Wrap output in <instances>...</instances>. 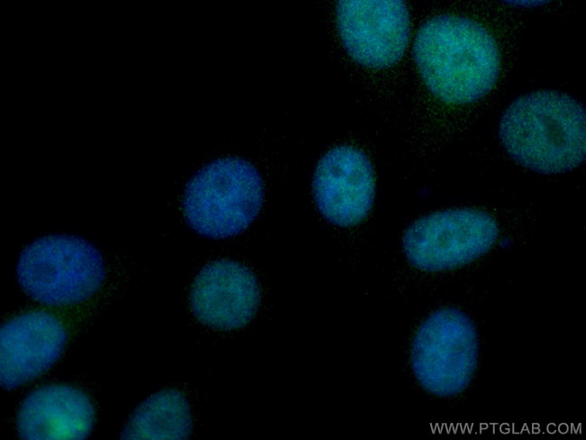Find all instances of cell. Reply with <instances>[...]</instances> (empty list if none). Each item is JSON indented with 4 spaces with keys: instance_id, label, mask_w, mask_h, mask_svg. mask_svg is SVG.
<instances>
[{
    "instance_id": "1",
    "label": "cell",
    "mask_w": 586,
    "mask_h": 440,
    "mask_svg": "<svg viewBox=\"0 0 586 440\" xmlns=\"http://www.w3.org/2000/svg\"><path fill=\"white\" fill-rule=\"evenodd\" d=\"M413 57L428 90L450 105L485 96L500 73V54L492 34L478 22L455 14L426 20L417 32Z\"/></svg>"
},
{
    "instance_id": "2",
    "label": "cell",
    "mask_w": 586,
    "mask_h": 440,
    "mask_svg": "<svg viewBox=\"0 0 586 440\" xmlns=\"http://www.w3.org/2000/svg\"><path fill=\"white\" fill-rule=\"evenodd\" d=\"M584 107L558 91L519 96L499 125L501 143L520 165L541 173H561L582 163L586 154Z\"/></svg>"
},
{
    "instance_id": "3",
    "label": "cell",
    "mask_w": 586,
    "mask_h": 440,
    "mask_svg": "<svg viewBox=\"0 0 586 440\" xmlns=\"http://www.w3.org/2000/svg\"><path fill=\"white\" fill-rule=\"evenodd\" d=\"M263 195L262 179L252 163L239 157H223L191 177L184 190L182 211L197 234L228 238L255 220Z\"/></svg>"
},
{
    "instance_id": "4",
    "label": "cell",
    "mask_w": 586,
    "mask_h": 440,
    "mask_svg": "<svg viewBox=\"0 0 586 440\" xmlns=\"http://www.w3.org/2000/svg\"><path fill=\"white\" fill-rule=\"evenodd\" d=\"M16 277L31 298L51 307L78 304L102 286L105 266L88 241L71 234L38 238L21 252Z\"/></svg>"
},
{
    "instance_id": "5",
    "label": "cell",
    "mask_w": 586,
    "mask_h": 440,
    "mask_svg": "<svg viewBox=\"0 0 586 440\" xmlns=\"http://www.w3.org/2000/svg\"><path fill=\"white\" fill-rule=\"evenodd\" d=\"M480 360V339L472 318L455 307L430 314L417 329L410 347V365L428 393L454 397L473 380Z\"/></svg>"
},
{
    "instance_id": "6",
    "label": "cell",
    "mask_w": 586,
    "mask_h": 440,
    "mask_svg": "<svg viewBox=\"0 0 586 440\" xmlns=\"http://www.w3.org/2000/svg\"><path fill=\"white\" fill-rule=\"evenodd\" d=\"M499 237L495 219L473 208H451L412 223L402 237L408 262L417 270L437 272L457 269L485 255Z\"/></svg>"
},
{
    "instance_id": "7",
    "label": "cell",
    "mask_w": 586,
    "mask_h": 440,
    "mask_svg": "<svg viewBox=\"0 0 586 440\" xmlns=\"http://www.w3.org/2000/svg\"><path fill=\"white\" fill-rule=\"evenodd\" d=\"M336 26L350 57L370 69H385L403 56L410 30L407 7L399 0H342Z\"/></svg>"
},
{
    "instance_id": "8",
    "label": "cell",
    "mask_w": 586,
    "mask_h": 440,
    "mask_svg": "<svg viewBox=\"0 0 586 440\" xmlns=\"http://www.w3.org/2000/svg\"><path fill=\"white\" fill-rule=\"evenodd\" d=\"M312 190L318 211L328 222L340 227L356 225L367 217L373 206L372 164L356 147H334L317 162Z\"/></svg>"
},
{
    "instance_id": "9",
    "label": "cell",
    "mask_w": 586,
    "mask_h": 440,
    "mask_svg": "<svg viewBox=\"0 0 586 440\" xmlns=\"http://www.w3.org/2000/svg\"><path fill=\"white\" fill-rule=\"evenodd\" d=\"M68 334L52 314L33 310L18 315L0 330V381L12 390L44 374L60 358Z\"/></svg>"
},
{
    "instance_id": "10",
    "label": "cell",
    "mask_w": 586,
    "mask_h": 440,
    "mask_svg": "<svg viewBox=\"0 0 586 440\" xmlns=\"http://www.w3.org/2000/svg\"><path fill=\"white\" fill-rule=\"evenodd\" d=\"M260 301L255 274L247 266L228 259L206 264L197 274L189 293V306L197 319L224 331L249 324Z\"/></svg>"
},
{
    "instance_id": "11",
    "label": "cell",
    "mask_w": 586,
    "mask_h": 440,
    "mask_svg": "<svg viewBox=\"0 0 586 440\" xmlns=\"http://www.w3.org/2000/svg\"><path fill=\"white\" fill-rule=\"evenodd\" d=\"M95 407L80 389L62 383L41 386L23 400L16 429L25 440H83L95 424Z\"/></svg>"
},
{
    "instance_id": "12",
    "label": "cell",
    "mask_w": 586,
    "mask_h": 440,
    "mask_svg": "<svg viewBox=\"0 0 586 440\" xmlns=\"http://www.w3.org/2000/svg\"><path fill=\"white\" fill-rule=\"evenodd\" d=\"M193 419L186 396L175 389L160 390L131 414L121 439L184 440L191 435Z\"/></svg>"
}]
</instances>
